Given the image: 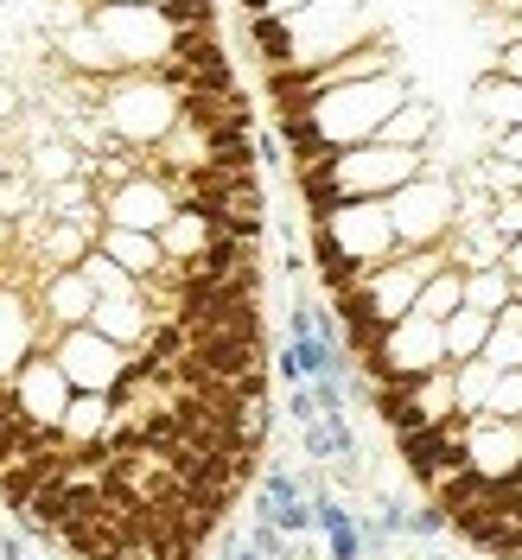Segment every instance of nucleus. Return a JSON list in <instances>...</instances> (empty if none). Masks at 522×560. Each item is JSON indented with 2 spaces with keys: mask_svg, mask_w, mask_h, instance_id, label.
<instances>
[{
  "mask_svg": "<svg viewBox=\"0 0 522 560\" xmlns=\"http://www.w3.org/2000/svg\"><path fill=\"white\" fill-rule=\"evenodd\" d=\"M103 128L121 147H160L166 140V128L178 121V90H166L153 70H121V77H108L103 83Z\"/></svg>",
  "mask_w": 522,
  "mask_h": 560,
  "instance_id": "2",
  "label": "nucleus"
},
{
  "mask_svg": "<svg viewBox=\"0 0 522 560\" xmlns=\"http://www.w3.org/2000/svg\"><path fill=\"white\" fill-rule=\"evenodd\" d=\"M255 45H262V65L268 70H287L293 65V20L287 13H262L255 20Z\"/></svg>",
  "mask_w": 522,
  "mask_h": 560,
  "instance_id": "17",
  "label": "nucleus"
},
{
  "mask_svg": "<svg viewBox=\"0 0 522 560\" xmlns=\"http://www.w3.org/2000/svg\"><path fill=\"white\" fill-rule=\"evenodd\" d=\"M510 287H517V280L503 275V268H478V275H465V306L497 318L503 306H510Z\"/></svg>",
  "mask_w": 522,
  "mask_h": 560,
  "instance_id": "16",
  "label": "nucleus"
},
{
  "mask_svg": "<svg viewBox=\"0 0 522 560\" xmlns=\"http://www.w3.org/2000/svg\"><path fill=\"white\" fill-rule=\"evenodd\" d=\"M459 306H465V275H459V268H440V275L415 293V318H433V325H446Z\"/></svg>",
  "mask_w": 522,
  "mask_h": 560,
  "instance_id": "14",
  "label": "nucleus"
},
{
  "mask_svg": "<svg viewBox=\"0 0 522 560\" xmlns=\"http://www.w3.org/2000/svg\"><path fill=\"white\" fill-rule=\"evenodd\" d=\"M490 70H497V77H510V83H522V38H510V45H497V58H490Z\"/></svg>",
  "mask_w": 522,
  "mask_h": 560,
  "instance_id": "21",
  "label": "nucleus"
},
{
  "mask_svg": "<svg viewBox=\"0 0 522 560\" xmlns=\"http://www.w3.org/2000/svg\"><path fill=\"white\" fill-rule=\"evenodd\" d=\"M490 230H497L503 243H517L522 236V198H497V205H490Z\"/></svg>",
  "mask_w": 522,
  "mask_h": 560,
  "instance_id": "19",
  "label": "nucleus"
},
{
  "mask_svg": "<svg viewBox=\"0 0 522 560\" xmlns=\"http://www.w3.org/2000/svg\"><path fill=\"white\" fill-rule=\"evenodd\" d=\"M287 415L300 420V427H306V420H318V401H313V388H306V383H293V395H287Z\"/></svg>",
  "mask_w": 522,
  "mask_h": 560,
  "instance_id": "22",
  "label": "nucleus"
},
{
  "mask_svg": "<svg viewBox=\"0 0 522 560\" xmlns=\"http://www.w3.org/2000/svg\"><path fill=\"white\" fill-rule=\"evenodd\" d=\"M446 370H453V408L459 415H485L497 370H490L485 357H465V363H446Z\"/></svg>",
  "mask_w": 522,
  "mask_h": 560,
  "instance_id": "15",
  "label": "nucleus"
},
{
  "mask_svg": "<svg viewBox=\"0 0 522 560\" xmlns=\"http://www.w3.org/2000/svg\"><path fill=\"white\" fill-rule=\"evenodd\" d=\"M90 26L121 58V70H160L173 58V38H178L160 7H90Z\"/></svg>",
  "mask_w": 522,
  "mask_h": 560,
  "instance_id": "4",
  "label": "nucleus"
},
{
  "mask_svg": "<svg viewBox=\"0 0 522 560\" xmlns=\"http://www.w3.org/2000/svg\"><path fill=\"white\" fill-rule=\"evenodd\" d=\"M415 90H408V77L395 70V77H376V83H345V90H325L313 96L306 108V121L318 128V140L332 147V153H345V147H363V140H376L395 108L408 103Z\"/></svg>",
  "mask_w": 522,
  "mask_h": 560,
  "instance_id": "1",
  "label": "nucleus"
},
{
  "mask_svg": "<svg viewBox=\"0 0 522 560\" xmlns=\"http://www.w3.org/2000/svg\"><path fill=\"white\" fill-rule=\"evenodd\" d=\"M478 7H485V13H503V7H510V0H478Z\"/></svg>",
  "mask_w": 522,
  "mask_h": 560,
  "instance_id": "27",
  "label": "nucleus"
},
{
  "mask_svg": "<svg viewBox=\"0 0 522 560\" xmlns=\"http://www.w3.org/2000/svg\"><path fill=\"white\" fill-rule=\"evenodd\" d=\"M160 13L173 33H217V0H166Z\"/></svg>",
  "mask_w": 522,
  "mask_h": 560,
  "instance_id": "18",
  "label": "nucleus"
},
{
  "mask_svg": "<svg viewBox=\"0 0 522 560\" xmlns=\"http://www.w3.org/2000/svg\"><path fill=\"white\" fill-rule=\"evenodd\" d=\"M96 248H103V255L115 261V268H121V275H135V280H153L160 268H166V255H160V236H140V230H108V223H103Z\"/></svg>",
  "mask_w": 522,
  "mask_h": 560,
  "instance_id": "8",
  "label": "nucleus"
},
{
  "mask_svg": "<svg viewBox=\"0 0 522 560\" xmlns=\"http://www.w3.org/2000/svg\"><path fill=\"white\" fill-rule=\"evenodd\" d=\"M210 243H217V230L185 205H178L173 217H166V230H160V255H166V261H185V255H198V248H210Z\"/></svg>",
  "mask_w": 522,
  "mask_h": 560,
  "instance_id": "12",
  "label": "nucleus"
},
{
  "mask_svg": "<svg viewBox=\"0 0 522 560\" xmlns=\"http://www.w3.org/2000/svg\"><path fill=\"white\" fill-rule=\"evenodd\" d=\"M96 210H103L108 230H140V236H160V230H166V217L178 210V198L153 173H140V178H128V185L103 191V198H96Z\"/></svg>",
  "mask_w": 522,
  "mask_h": 560,
  "instance_id": "6",
  "label": "nucleus"
},
{
  "mask_svg": "<svg viewBox=\"0 0 522 560\" xmlns=\"http://www.w3.org/2000/svg\"><path fill=\"white\" fill-rule=\"evenodd\" d=\"M427 173V153H408V147H383V140H363V147H345L332 160V185L338 198H388L402 191L408 178Z\"/></svg>",
  "mask_w": 522,
  "mask_h": 560,
  "instance_id": "5",
  "label": "nucleus"
},
{
  "mask_svg": "<svg viewBox=\"0 0 522 560\" xmlns=\"http://www.w3.org/2000/svg\"><path fill=\"white\" fill-rule=\"evenodd\" d=\"M0 560H26V548H20V535H0Z\"/></svg>",
  "mask_w": 522,
  "mask_h": 560,
  "instance_id": "26",
  "label": "nucleus"
},
{
  "mask_svg": "<svg viewBox=\"0 0 522 560\" xmlns=\"http://www.w3.org/2000/svg\"><path fill=\"white\" fill-rule=\"evenodd\" d=\"M497 268H503L510 280H522V236L517 243H503V261H497Z\"/></svg>",
  "mask_w": 522,
  "mask_h": 560,
  "instance_id": "25",
  "label": "nucleus"
},
{
  "mask_svg": "<svg viewBox=\"0 0 522 560\" xmlns=\"http://www.w3.org/2000/svg\"><path fill=\"white\" fill-rule=\"evenodd\" d=\"M236 560H262V555H255V548H243V555H236Z\"/></svg>",
  "mask_w": 522,
  "mask_h": 560,
  "instance_id": "29",
  "label": "nucleus"
},
{
  "mask_svg": "<svg viewBox=\"0 0 522 560\" xmlns=\"http://www.w3.org/2000/svg\"><path fill=\"white\" fill-rule=\"evenodd\" d=\"M325 541H332V560H357V555H363V528H357V523L332 528V535H325Z\"/></svg>",
  "mask_w": 522,
  "mask_h": 560,
  "instance_id": "20",
  "label": "nucleus"
},
{
  "mask_svg": "<svg viewBox=\"0 0 522 560\" xmlns=\"http://www.w3.org/2000/svg\"><path fill=\"white\" fill-rule=\"evenodd\" d=\"M490 153H503L510 166H522V128H497L490 135Z\"/></svg>",
  "mask_w": 522,
  "mask_h": 560,
  "instance_id": "24",
  "label": "nucleus"
},
{
  "mask_svg": "<svg viewBox=\"0 0 522 560\" xmlns=\"http://www.w3.org/2000/svg\"><path fill=\"white\" fill-rule=\"evenodd\" d=\"M472 103H478V115L497 121V128H522V83H510V77L485 70V77L472 83Z\"/></svg>",
  "mask_w": 522,
  "mask_h": 560,
  "instance_id": "11",
  "label": "nucleus"
},
{
  "mask_svg": "<svg viewBox=\"0 0 522 560\" xmlns=\"http://www.w3.org/2000/svg\"><path fill=\"white\" fill-rule=\"evenodd\" d=\"M45 306H51V318L65 331H77V325H90V313H96V293H90V280L77 275V268H65V275H45Z\"/></svg>",
  "mask_w": 522,
  "mask_h": 560,
  "instance_id": "10",
  "label": "nucleus"
},
{
  "mask_svg": "<svg viewBox=\"0 0 522 560\" xmlns=\"http://www.w3.org/2000/svg\"><path fill=\"white\" fill-rule=\"evenodd\" d=\"M433 128H440V108L427 103V96H408V103H402V108L383 121V128H376V140H383V147L427 153V147H433Z\"/></svg>",
  "mask_w": 522,
  "mask_h": 560,
  "instance_id": "9",
  "label": "nucleus"
},
{
  "mask_svg": "<svg viewBox=\"0 0 522 560\" xmlns=\"http://www.w3.org/2000/svg\"><path fill=\"white\" fill-rule=\"evenodd\" d=\"M440 528H446V510H440V503H427V510L408 516V535H440Z\"/></svg>",
  "mask_w": 522,
  "mask_h": 560,
  "instance_id": "23",
  "label": "nucleus"
},
{
  "mask_svg": "<svg viewBox=\"0 0 522 560\" xmlns=\"http://www.w3.org/2000/svg\"><path fill=\"white\" fill-rule=\"evenodd\" d=\"M383 210H388V223H395V243L402 248H433V243L453 236L459 191H453V178H440L433 173V160H427V173L408 178L402 191H388Z\"/></svg>",
  "mask_w": 522,
  "mask_h": 560,
  "instance_id": "3",
  "label": "nucleus"
},
{
  "mask_svg": "<svg viewBox=\"0 0 522 560\" xmlns=\"http://www.w3.org/2000/svg\"><path fill=\"white\" fill-rule=\"evenodd\" d=\"M51 363L65 370V383L77 388V395H108V388H115V376H121V363H128V350H115L108 338H96L90 325H77Z\"/></svg>",
  "mask_w": 522,
  "mask_h": 560,
  "instance_id": "7",
  "label": "nucleus"
},
{
  "mask_svg": "<svg viewBox=\"0 0 522 560\" xmlns=\"http://www.w3.org/2000/svg\"><path fill=\"white\" fill-rule=\"evenodd\" d=\"M510 306H517V313H522V280H517V287H510Z\"/></svg>",
  "mask_w": 522,
  "mask_h": 560,
  "instance_id": "28",
  "label": "nucleus"
},
{
  "mask_svg": "<svg viewBox=\"0 0 522 560\" xmlns=\"http://www.w3.org/2000/svg\"><path fill=\"white\" fill-rule=\"evenodd\" d=\"M427 560H440V555H427Z\"/></svg>",
  "mask_w": 522,
  "mask_h": 560,
  "instance_id": "30",
  "label": "nucleus"
},
{
  "mask_svg": "<svg viewBox=\"0 0 522 560\" xmlns=\"http://www.w3.org/2000/svg\"><path fill=\"white\" fill-rule=\"evenodd\" d=\"M20 166H26V178H33L38 191H45V185H65V178H77V147L51 135V140H38Z\"/></svg>",
  "mask_w": 522,
  "mask_h": 560,
  "instance_id": "13",
  "label": "nucleus"
}]
</instances>
